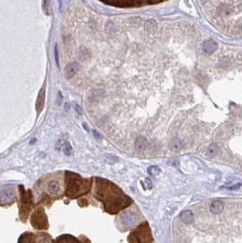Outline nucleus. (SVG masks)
I'll list each match as a JSON object with an SVG mask.
<instances>
[{"label":"nucleus","instance_id":"1","mask_svg":"<svg viewBox=\"0 0 242 243\" xmlns=\"http://www.w3.org/2000/svg\"><path fill=\"white\" fill-rule=\"evenodd\" d=\"M66 184H67V195L74 196L76 194H81L88 192L89 188V180L82 179L75 173L66 172Z\"/></svg>","mask_w":242,"mask_h":243},{"label":"nucleus","instance_id":"2","mask_svg":"<svg viewBox=\"0 0 242 243\" xmlns=\"http://www.w3.org/2000/svg\"><path fill=\"white\" fill-rule=\"evenodd\" d=\"M106 4L118 7H139L146 4H151L148 2H139V1H118V2H107Z\"/></svg>","mask_w":242,"mask_h":243},{"label":"nucleus","instance_id":"3","mask_svg":"<svg viewBox=\"0 0 242 243\" xmlns=\"http://www.w3.org/2000/svg\"><path fill=\"white\" fill-rule=\"evenodd\" d=\"M218 43L212 39H209L203 43L202 45V50L207 54H212L213 52H215L218 49Z\"/></svg>","mask_w":242,"mask_h":243},{"label":"nucleus","instance_id":"4","mask_svg":"<svg viewBox=\"0 0 242 243\" xmlns=\"http://www.w3.org/2000/svg\"><path fill=\"white\" fill-rule=\"evenodd\" d=\"M78 71V64L77 62L73 63H69L66 67H65V75L66 78H71L74 77Z\"/></svg>","mask_w":242,"mask_h":243},{"label":"nucleus","instance_id":"5","mask_svg":"<svg viewBox=\"0 0 242 243\" xmlns=\"http://www.w3.org/2000/svg\"><path fill=\"white\" fill-rule=\"evenodd\" d=\"M45 88H43L39 94H38V99H37V103H36V109L38 110V113L41 112V110L43 109L44 108V104H45Z\"/></svg>","mask_w":242,"mask_h":243},{"label":"nucleus","instance_id":"6","mask_svg":"<svg viewBox=\"0 0 242 243\" xmlns=\"http://www.w3.org/2000/svg\"><path fill=\"white\" fill-rule=\"evenodd\" d=\"M223 209H224V205H223L222 201L219 199L214 200L210 205V211L214 214H218V213L222 212Z\"/></svg>","mask_w":242,"mask_h":243},{"label":"nucleus","instance_id":"7","mask_svg":"<svg viewBox=\"0 0 242 243\" xmlns=\"http://www.w3.org/2000/svg\"><path fill=\"white\" fill-rule=\"evenodd\" d=\"M135 146H136V148L137 150L143 151V150H145L148 148V141H147V140H146L145 137H138L136 140Z\"/></svg>","mask_w":242,"mask_h":243},{"label":"nucleus","instance_id":"8","mask_svg":"<svg viewBox=\"0 0 242 243\" xmlns=\"http://www.w3.org/2000/svg\"><path fill=\"white\" fill-rule=\"evenodd\" d=\"M180 219L186 224H189L194 220V214L191 211H186L180 214Z\"/></svg>","mask_w":242,"mask_h":243},{"label":"nucleus","instance_id":"9","mask_svg":"<svg viewBox=\"0 0 242 243\" xmlns=\"http://www.w3.org/2000/svg\"><path fill=\"white\" fill-rule=\"evenodd\" d=\"M157 27H158V24H157V22H156V20H154V19H149L145 24V29L148 33L156 32Z\"/></svg>","mask_w":242,"mask_h":243},{"label":"nucleus","instance_id":"10","mask_svg":"<svg viewBox=\"0 0 242 243\" xmlns=\"http://www.w3.org/2000/svg\"><path fill=\"white\" fill-rule=\"evenodd\" d=\"M218 153V146L216 143H212L207 150V156L209 158H214Z\"/></svg>","mask_w":242,"mask_h":243},{"label":"nucleus","instance_id":"11","mask_svg":"<svg viewBox=\"0 0 242 243\" xmlns=\"http://www.w3.org/2000/svg\"><path fill=\"white\" fill-rule=\"evenodd\" d=\"M60 189V187H59V183L56 180H53L51 181L49 184H48V190L49 192H51L52 194H56L59 191Z\"/></svg>","mask_w":242,"mask_h":243},{"label":"nucleus","instance_id":"12","mask_svg":"<svg viewBox=\"0 0 242 243\" xmlns=\"http://www.w3.org/2000/svg\"><path fill=\"white\" fill-rule=\"evenodd\" d=\"M0 198H1V199H3L4 201H7L10 199L13 198L14 196V191L12 189H4L1 191V193H0Z\"/></svg>","mask_w":242,"mask_h":243},{"label":"nucleus","instance_id":"13","mask_svg":"<svg viewBox=\"0 0 242 243\" xmlns=\"http://www.w3.org/2000/svg\"><path fill=\"white\" fill-rule=\"evenodd\" d=\"M170 145H171V148L173 150H179L182 148V143L179 138H173V140H171Z\"/></svg>","mask_w":242,"mask_h":243},{"label":"nucleus","instance_id":"14","mask_svg":"<svg viewBox=\"0 0 242 243\" xmlns=\"http://www.w3.org/2000/svg\"><path fill=\"white\" fill-rule=\"evenodd\" d=\"M148 172L152 176H156V175H159L160 173V169H159V168L156 167V166H151L148 168Z\"/></svg>","mask_w":242,"mask_h":243},{"label":"nucleus","instance_id":"15","mask_svg":"<svg viewBox=\"0 0 242 243\" xmlns=\"http://www.w3.org/2000/svg\"><path fill=\"white\" fill-rule=\"evenodd\" d=\"M63 149H64V153L67 156L70 155L71 151H72V147L70 145V143H69L68 141H66L64 146H63Z\"/></svg>","mask_w":242,"mask_h":243},{"label":"nucleus","instance_id":"16","mask_svg":"<svg viewBox=\"0 0 242 243\" xmlns=\"http://www.w3.org/2000/svg\"><path fill=\"white\" fill-rule=\"evenodd\" d=\"M54 51H55V59H56V63H57L58 66H59V58H58V46H57V45L55 46Z\"/></svg>","mask_w":242,"mask_h":243},{"label":"nucleus","instance_id":"17","mask_svg":"<svg viewBox=\"0 0 242 243\" xmlns=\"http://www.w3.org/2000/svg\"><path fill=\"white\" fill-rule=\"evenodd\" d=\"M240 186H241V183H238L237 185H234V186H232V187H228V188H229V189H231V190H233V189H238V188H239Z\"/></svg>","mask_w":242,"mask_h":243},{"label":"nucleus","instance_id":"18","mask_svg":"<svg viewBox=\"0 0 242 243\" xmlns=\"http://www.w3.org/2000/svg\"><path fill=\"white\" fill-rule=\"evenodd\" d=\"M93 135L96 137V138H97V140H101V136L97 133V131L96 130H93Z\"/></svg>","mask_w":242,"mask_h":243},{"label":"nucleus","instance_id":"19","mask_svg":"<svg viewBox=\"0 0 242 243\" xmlns=\"http://www.w3.org/2000/svg\"><path fill=\"white\" fill-rule=\"evenodd\" d=\"M76 111H77L79 115H82V109H81V108H80L78 105H76Z\"/></svg>","mask_w":242,"mask_h":243},{"label":"nucleus","instance_id":"20","mask_svg":"<svg viewBox=\"0 0 242 243\" xmlns=\"http://www.w3.org/2000/svg\"><path fill=\"white\" fill-rule=\"evenodd\" d=\"M146 182H147V185H148V188H149V189L152 188V183H151L150 179H146Z\"/></svg>","mask_w":242,"mask_h":243},{"label":"nucleus","instance_id":"21","mask_svg":"<svg viewBox=\"0 0 242 243\" xmlns=\"http://www.w3.org/2000/svg\"><path fill=\"white\" fill-rule=\"evenodd\" d=\"M83 126H84V129H85L86 130H88V131H89V128H88V126L86 125V123H83Z\"/></svg>","mask_w":242,"mask_h":243},{"label":"nucleus","instance_id":"22","mask_svg":"<svg viewBox=\"0 0 242 243\" xmlns=\"http://www.w3.org/2000/svg\"><path fill=\"white\" fill-rule=\"evenodd\" d=\"M241 31H242V27H241Z\"/></svg>","mask_w":242,"mask_h":243}]
</instances>
